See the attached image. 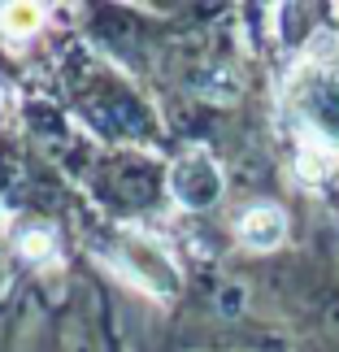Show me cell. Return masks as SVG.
<instances>
[{
    "instance_id": "obj_1",
    "label": "cell",
    "mask_w": 339,
    "mask_h": 352,
    "mask_svg": "<svg viewBox=\"0 0 339 352\" xmlns=\"http://www.w3.org/2000/svg\"><path fill=\"white\" fill-rule=\"evenodd\" d=\"M170 183H174V196H179L183 205H192V209L213 205L218 192H222V174H218L209 153H187L179 166H174Z\"/></svg>"
},
{
    "instance_id": "obj_2",
    "label": "cell",
    "mask_w": 339,
    "mask_h": 352,
    "mask_svg": "<svg viewBox=\"0 0 339 352\" xmlns=\"http://www.w3.org/2000/svg\"><path fill=\"white\" fill-rule=\"evenodd\" d=\"M239 239L248 243L252 252L278 248V243L287 239V218H283V209H274V205H252L239 218Z\"/></svg>"
},
{
    "instance_id": "obj_3",
    "label": "cell",
    "mask_w": 339,
    "mask_h": 352,
    "mask_svg": "<svg viewBox=\"0 0 339 352\" xmlns=\"http://www.w3.org/2000/svg\"><path fill=\"white\" fill-rule=\"evenodd\" d=\"M39 22H44V13H39L35 5H13V9L5 13V31H13V35H26V31H35Z\"/></svg>"
}]
</instances>
